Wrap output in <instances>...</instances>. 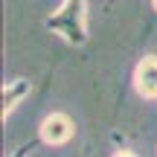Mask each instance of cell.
Here are the masks:
<instances>
[{
  "label": "cell",
  "mask_w": 157,
  "mask_h": 157,
  "mask_svg": "<svg viewBox=\"0 0 157 157\" xmlns=\"http://www.w3.org/2000/svg\"><path fill=\"white\" fill-rule=\"evenodd\" d=\"M47 29L61 35L67 44L82 47L87 41V26H84V0H64V6L56 15L47 17Z\"/></svg>",
  "instance_id": "1"
},
{
  "label": "cell",
  "mask_w": 157,
  "mask_h": 157,
  "mask_svg": "<svg viewBox=\"0 0 157 157\" xmlns=\"http://www.w3.org/2000/svg\"><path fill=\"white\" fill-rule=\"evenodd\" d=\"M73 134H76V125L67 113H50L38 125V140L47 146H64L73 140Z\"/></svg>",
  "instance_id": "2"
},
{
  "label": "cell",
  "mask_w": 157,
  "mask_h": 157,
  "mask_svg": "<svg viewBox=\"0 0 157 157\" xmlns=\"http://www.w3.org/2000/svg\"><path fill=\"white\" fill-rule=\"evenodd\" d=\"M134 87L143 99H157V56L140 58L134 70Z\"/></svg>",
  "instance_id": "3"
},
{
  "label": "cell",
  "mask_w": 157,
  "mask_h": 157,
  "mask_svg": "<svg viewBox=\"0 0 157 157\" xmlns=\"http://www.w3.org/2000/svg\"><path fill=\"white\" fill-rule=\"evenodd\" d=\"M29 87H32V84H29L26 78H15V82L3 84V108H0V111H3V119L15 111V105L23 96H29Z\"/></svg>",
  "instance_id": "4"
},
{
  "label": "cell",
  "mask_w": 157,
  "mask_h": 157,
  "mask_svg": "<svg viewBox=\"0 0 157 157\" xmlns=\"http://www.w3.org/2000/svg\"><path fill=\"white\" fill-rule=\"evenodd\" d=\"M113 157H134V154H131V151H125V148H122V151H117Z\"/></svg>",
  "instance_id": "5"
},
{
  "label": "cell",
  "mask_w": 157,
  "mask_h": 157,
  "mask_svg": "<svg viewBox=\"0 0 157 157\" xmlns=\"http://www.w3.org/2000/svg\"><path fill=\"white\" fill-rule=\"evenodd\" d=\"M151 3H154V9H157V0H151Z\"/></svg>",
  "instance_id": "6"
}]
</instances>
